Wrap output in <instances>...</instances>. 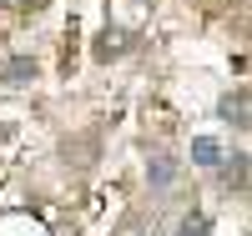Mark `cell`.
<instances>
[{
	"label": "cell",
	"mask_w": 252,
	"mask_h": 236,
	"mask_svg": "<svg viewBox=\"0 0 252 236\" xmlns=\"http://www.w3.org/2000/svg\"><path fill=\"white\" fill-rule=\"evenodd\" d=\"M182 231H187V236H207V216H202V211H187V216H182Z\"/></svg>",
	"instance_id": "obj_7"
},
{
	"label": "cell",
	"mask_w": 252,
	"mask_h": 236,
	"mask_svg": "<svg viewBox=\"0 0 252 236\" xmlns=\"http://www.w3.org/2000/svg\"><path fill=\"white\" fill-rule=\"evenodd\" d=\"M146 181H152V191H166L177 181V156L172 151H152V161H146Z\"/></svg>",
	"instance_id": "obj_1"
},
{
	"label": "cell",
	"mask_w": 252,
	"mask_h": 236,
	"mask_svg": "<svg viewBox=\"0 0 252 236\" xmlns=\"http://www.w3.org/2000/svg\"><path fill=\"white\" fill-rule=\"evenodd\" d=\"M126 46H131V40H126L121 30H116V35H101V46H96V55H101V60H111V55H121Z\"/></svg>",
	"instance_id": "obj_6"
},
{
	"label": "cell",
	"mask_w": 252,
	"mask_h": 236,
	"mask_svg": "<svg viewBox=\"0 0 252 236\" xmlns=\"http://www.w3.org/2000/svg\"><path fill=\"white\" fill-rule=\"evenodd\" d=\"M222 171H227V181H232V191H242V181H247V156L237 151L232 161H222Z\"/></svg>",
	"instance_id": "obj_5"
},
{
	"label": "cell",
	"mask_w": 252,
	"mask_h": 236,
	"mask_svg": "<svg viewBox=\"0 0 252 236\" xmlns=\"http://www.w3.org/2000/svg\"><path fill=\"white\" fill-rule=\"evenodd\" d=\"M217 116H222L227 126H237V131H247V91H232V96H222Z\"/></svg>",
	"instance_id": "obj_2"
},
{
	"label": "cell",
	"mask_w": 252,
	"mask_h": 236,
	"mask_svg": "<svg viewBox=\"0 0 252 236\" xmlns=\"http://www.w3.org/2000/svg\"><path fill=\"white\" fill-rule=\"evenodd\" d=\"M0 80H5V85H26V80H35V60H26V55L5 60V71H0Z\"/></svg>",
	"instance_id": "obj_3"
},
{
	"label": "cell",
	"mask_w": 252,
	"mask_h": 236,
	"mask_svg": "<svg viewBox=\"0 0 252 236\" xmlns=\"http://www.w3.org/2000/svg\"><path fill=\"white\" fill-rule=\"evenodd\" d=\"M192 161H197V166H222V141L197 136V141H192Z\"/></svg>",
	"instance_id": "obj_4"
}]
</instances>
